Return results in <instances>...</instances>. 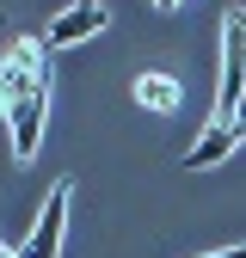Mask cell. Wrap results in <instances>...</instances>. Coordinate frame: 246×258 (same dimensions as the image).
Instances as JSON below:
<instances>
[{
  "instance_id": "2",
  "label": "cell",
  "mask_w": 246,
  "mask_h": 258,
  "mask_svg": "<svg viewBox=\"0 0 246 258\" xmlns=\"http://www.w3.org/2000/svg\"><path fill=\"white\" fill-rule=\"evenodd\" d=\"M240 92H246V7H228V19H222V80H215L209 123H234Z\"/></svg>"
},
{
  "instance_id": "8",
  "label": "cell",
  "mask_w": 246,
  "mask_h": 258,
  "mask_svg": "<svg viewBox=\"0 0 246 258\" xmlns=\"http://www.w3.org/2000/svg\"><path fill=\"white\" fill-rule=\"evenodd\" d=\"M209 258H246V246H228V252H209Z\"/></svg>"
},
{
  "instance_id": "3",
  "label": "cell",
  "mask_w": 246,
  "mask_h": 258,
  "mask_svg": "<svg viewBox=\"0 0 246 258\" xmlns=\"http://www.w3.org/2000/svg\"><path fill=\"white\" fill-rule=\"evenodd\" d=\"M68 203H74V178H55V184H49V197H43V209H37V228H31V240L19 246V258H55V252H61Z\"/></svg>"
},
{
  "instance_id": "9",
  "label": "cell",
  "mask_w": 246,
  "mask_h": 258,
  "mask_svg": "<svg viewBox=\"0 0 246 258\" xmlns=\"http://www.w3.org/2000/svg\"><path fill=\"white\" fill-rule=\"evenodd\" d=\"M148 7H160V13H172V7H184V0H148Z\"/></svg>"
},
{
  "instance_id": "10",
  "label": "cell",
  "mask_w": 246,
  "mask_h": 258,
  "mask_svg": "<svg viewBox=\"0 0 246 258\" xmlns=\"http://www.w3.org/2000/svg\"><path fill=\"white\" fill-rule=\"evenodd\" d=\"M234 129H246V92H240V117H234Z\"/></svg>"
},
{
  "instance_id": "5",
  "label": "cell",
  "mask_w": 246,
  "mask_h": 258,
  "mask_svg": "<svg viewBox=\"0 0 246 258\" xmlns=\"http://www.w3.org/2000/svg\"><path fill=\"white\" fill-rule=\"evenodd\" d=\"M136 105L142 111H154V117H172L178 111V99H184V86H178V74H166V68H148V74H136Z\"/></svg>"
},
{
  "instance_id": "6",
  "label": "cell",
  "mask_w": 246,
  "mask_h": 258,
  "mask_svg": "<svg viewBox=\"0 0 246 258\" xmlns=\"http://www.w3.org/2000/svg\"><path fill=\"white\" fill-rule=\"evenodd\" d=\"M240 136H246V129H234V123H209L203 136H197V148L184 154V166L203 172V166H215V160H228V154L240 148Z\"/></svg>"
},
{
  "instance_id": "1",
  "label": "cell",
  "mask_w": 246,
  "mask_h": 258,
  "mask_svg": "<svg viewBox=\"0 0 246 258\" xmlns=\"http://www.w3.org/2000/svg\"><path fill=\"white\" fill-rule=\"evenodd\" d=\"M7 80H13V99H7V136H13V160L31 166L43 148V123H49V49L43 37H13L7 49Z\"/></svg>"
},
{
  "instance_id": "7",
  "label": "cell",
  "mask_w": 246,
  "mask_h": 258,
  "mask_svg": "<svg viewBox=\"0 0 246 258\" xmlns=\"http://www.w3.org/2000/svg\"><path fill=\"white\" fill-rule=\"evenodd\" d=\"M7 99H13V80H7V68H0V123H7Z\"/></svg>"
},
{
  "instance_id": "4",
  "label": "cell",
  "mask_w": 246,
  "mask_h": 258,
  "mask_svg": "<svg viewBox=\"0 0 246 258\" xmlns=\"http://www.w3.org/2000/svg\"><path fill=\"white\" fill-rule=\"evenodd\" d=\"M111 25V13L99 7V0H74L61 19H49V31H43V49L55 55V49H74V43H86V37H99V31Z\"/></svg>"
}]
</instances>
